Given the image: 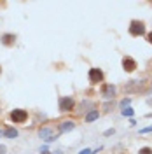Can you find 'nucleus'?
Segmentation results:
<instances>
[{
	"instance_id": "obj_1",
	"label": "nucleus",
	"mask_w": 152,
	"mask_h": 154,
	"mask_svg": "<svg viewBox=\"0 0 152 154\" xmlns=\"http://www.w3.org/2000/svg\"><path fill=\"white\" fill-rule=\"evenodd\" d=\"M145 33V25H143L142 21H131V25H129V35H133V37H140Z\"/></svg>"
},
{
	"instance_id": "obj_2",
	"label": "nucleus",
	"mask_w": 152,
	"mask_h": 154,
	"mask_svg": "<svg viewBox=\"0 0 152 154\" xmlns=\"http://www.w3.org/2000/svg\"><path fill=\"white\" fill-rule=\"evenodd\" d=\"M74 105H75V102L72 96H61L59 98V110L61 112H70L74 109Z\"/></svg>"
},
{
	"instance_id": "obj_3",
	"label": "nucleus",
	"mask_w": 152,
	"mask_h": 154,
	"mask_svg": "<svg viewBox=\"0 0 152 154\" xmlns=\"http://www.w3.org/2000/svg\"><path fill=\"white\" fill-rule=\"evenodd\" d=\"M26 119H28V112L23 109H16L11 112V121H14V123H25Z\"/></svg>"
},
{
	"instance_id": "obj_4",
	"label": "nucleus",
	"mask_w": 152,
	"mask_h": 154,
	"mask_svg": "<svg viewBox=\"0 0 152 154\" xmlns=\"http://www.w3.org/2000/svg\"><path fill=\"white\" fill-rule=\"evenodd\" d=\"M89 81H91L93 84L102 82V81H103V72H102L100 68H91V70H89Z\"/></svg>"
},
{
	"instance_id": "obj_5",
	"label": "nucleus",
	"mask_w": 152,
	"mask_h": 154,
	"mask_svg": "<svg viewBox=\"0 0 152 154\" xmlns=\"http://www.w3.org/2000/svg\"><path fill=\"white\" fill-rule=\"evenodd\" d=\"M102 96H103L105 100L114 98L115 96V86L114 84H103V86H102Z\"/></svg>"
},
{
	"instance_id": "obj_6",
	"label": "nucleus",
	"mask_w": 152,
	"mask_h": 154,
	"mask_svg": "<svg viewBox=\"0 0 152 154\" xmlns=\"http://www.w3.org/2000/svg\"><path fill=\"white\" fill-rule=\"evenodd\" d=\"M123 67H124L126 72H133V70H136V61L129 56H124L123 58Z\"/></svg>"
},
{
	"instance_id": "obj_7",
	"label": "nucleus",
	"mask_w": 152,
	"mask_h": 154,
	"mask_svg": "<svg viewBox=\"0 0 152 154\" xmlns=\"http://www.w3.org/2000/svg\"><path fill=\"white\" fill-rule=\"evenodd\" d=\"M143 88V81H131L129 84H126V91L128 93H136Z\"/></svg>"
},
{
	"instance_id": "obj_8",
	"label": "nucleus",
	"mask_w": 152,
	"mask_h": 154,
	"mask_svg": "<svg viewBox=\"0 0 152 154\" xmlns=\"http://www.w3.org/2000/svg\"><path fill=\"white\" fill-rule=\"evenodd\" d=\"M0 42H2L4 46H14L16 35H14V33H4V35L0 37Z\"/></svg>"
},
{
	"instance_id": "obj_9",
	"label": "nucleus",
	"mask_w": 152,
	"mask_h": 154,
	"mask_svg": "<svg viewBox=\"0 0 152 154\" xmlns=\"http://www.w3.org/2000/svg\"><path fill=\"white\" fill-rule=\"evenodd\" d=\"M38 135H40V138H44V140H54V137H53V131H51V128H40L38 130Z\"/></svg>"
},
{
	"instance_id": "obj_10",
	"label": "nucleus",
	"mask_w": 152,
	"mask_h": 154,
	"mask_svg": "<svg viewBox=\"0 0 152 154\" xmlns=\"http://www.w3.org/2000/svg\"><path fill=\"white\" fill-rule=\"evenodd\" d=\"M74 128H75V125H74L72 121H63L61 126H59V131H70V130H74Z\"/></svg>"
},
{
	"instance_id": "obj_11",
	"label": "nucleus",
	"mask_w": 152,
	"mask_h": 154,
	"mask_svg": "<svg viewBox=\"0 0 152 154\" xmlns=\"http://www.w3.org/2000/svg\"><path fill=\"white\" fill-rule=\"evenodd\" d=\"M96 117H98V110H91V112H87V116H86V123L95 121Z\"/></svg>"
},
{
	"instance_id": "obj_12",
	"label": "nucleus",
	"mask_w": 152,
	"mask_h": 154,
	"mask_svg": "<svg viewBox=\"0 0 152 154\" xmlns=\"http://www.w3.org/2000/svg\"><path fill=\"white\" fill-rule=\"evenodd\" d=\"M5 137H9V138H16V137H18V130H14V128H9V130L5 131Z\"/></svg>"
},
{
	"instance_id": "obj_13",
	"label": "nucleus",
	"mask_w": 152,
	"mask_h": 154,
	"mask_svg": "<svg viewBox=\"0 0 152 154\" xmlns=\"http://www.w3.org/2000/svg\"><path fill=\"white\" fill-rule=\"evenodd\" d=\"M138 154H152V149L150 147H142V149L138 151Z\"/></svg>"
},
{
	"instance_id": "obj_14",
	"label": "nucleus",
	"mask_w": 152,
	"mask_h": 154,
	"mask_svg": "<svg viewBox=\"0 0 152 154\" xmlns=\"http://www.w3.org/2000/svg\"><path fill=\"white\" fill-rule=\"evenodd\" d=\"M123 114H124V116H133V110L128 107V109H124V110H123Z\"/></svg>"
},
{
	"instance_id": "obj_15",
	"label": "nucleus",
	"mask_w": 152,
	"mask_h": 154,
	"mask_svg": "<svg viewBox=\"0 0 152 154\" xmlns=\"http://www.w3.org/2000/svg\"><path fill=\"white\" fill-rule=\"evenodd\" d=\"M129 102H131V100H129V98H126V100H123V102H121V105L126 107V105H129Z\"/></svg>"
},
{
	"instance_id": "obj_16",
	"label": "nucleus",
	"mask_w": 152,
	"mask_h": 154,
	"mask_svg": "<svg viewBox=\"0 0 152 154\" xmlns=\"http://www.w3.org/2000/svg\"><path fill=\"white\" fill-rule=\"evenodd\" d=\"M149 131H152V126H149V128H143L142 133H149Z\"/></svg>"
},
{
	"instance_id": "obj_17",
	"label": "nucleus",
	"mask_w": 152,
	"mask_h": 154,
	"mask_svg": "<svg viewBox=\"0 0 152 154\" xmlns=\"http://www.w3.org/2000/svg\"><path fill=\"white\" fill-rule=\"evenodd\" d=\"M0 154H5V145H0Z\"/></svg>"
},
{
	"instance_id": "obj_18",
	"label": "nucleus",
	"mask_w": 152,
	"mask_h": 154,
	"mask_svg": "<svg viewBox=\"0 0 152 154\" xmlns=\"http://www.w3.org/2000/svg\"><path fill=\"white\" fill-rule=\"evenodd\" d=\"M81 154H95V152H93V151H89V149H86V151H82Z\"/></svg>"
},
{
	"instance_id": "obj_19",
	"label": "nucleus",
	"mask_w": 152,
	"mask_h": 154,
	"mask_svg": "<svg viewBox=\"0 0 152 154\" xmlns=\"http://www.w3.org/2000/svg\"><path fill=\"white\" fill-rule=\"evenodd\" d=\"M147 40L152 44V32H150V33H147Z\"/></svg>"
},
{
	"instance_id": "obj_20",
	"label": "nucleus",
	"mask_w": 152,
	"mask_h": 154,
	"mask_svg": "<svg viewBox=\"0 0 152 154\" xmlns=\"http://www.w3.org/2000/svg\"><path fill=\"white\" fill-rule=\"evenodd\" d=\"M40 154H51V152H49V151H42Z\"/></svg>"
},
{
	"instance_id": "obj_21",
	"label": "nucleus",
	"mask_w": 152,
	"mask_h": 154,
	"mask_svg": "<svg viewBox=\"0 0 152 154\" xmlns=\"http://www.w3.org/2000/svg\"><path fill=\"white\" fill-rule=\"evenodd\" d=\"M0 72H2V67H0Z\"/></svg>"
}]
</instances>
